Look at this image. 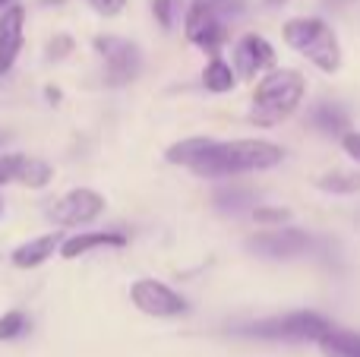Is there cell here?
Wrapping results in <instances>:
<instances>
[{
    "label": "cell",
    "mask_w": 360,
    "mask_h": 357,
    "mask_svg": "<svg viewBox=\"0 0 360 357\" xmlns=\"http://www.w3.org/2000/svg\"><path fill=\"white\" fill-rule=\"evenodd\" d=\"M285 149L272 139H231V143H215L205 149V155L193 164V174L199 177H237L253 174V171H269L281 164Z\"/></svg>",
    "instance_id": "1"
},
{
    "label": "cell",
    "mask_w": 360,
    "mask_h": 357,
    "mask_svg": "<svg viewBox=\"0 0 360 357\" xmlns=\"http://www.w3.org/2000/svg\"><path fill=\"white\" fill-rule=\"evenodd\" d=\"M307 95V79L300 70L275 67L266 76H259L253 89V105H250V120L256 126H278L300 108Z\"/></svg>",
    "instance_id": "2"
},
{
    "label": "cell",
    "mask_w": 360,
    "mask_h": 357,
    "mask_svg": "<svg viewBox=\"0 0 360 357\" xmlns=\"http://www.w3.org/2000/svg\"><path fill=\"white\" fill-rule=\"evenodd\" d=\"M288 48H294L300 57L313 63L319 73H338L342 67V44L332 25L319 16H294L281 29Z\"/></svg>",
    "instance_id": "3"
},
{
    "label": "cell",
    "mask_w": 360,
    "mask_h": 357,
    "mask_svg": "<svg viewBox=\"0 0 360 357\" xmlns=\"http://www.w3.org/2000/svg\"><path fill=\"white\" fill-rule=\"evenodd\" d=\"M243 0H193L184 16V35L199 51L215 57L228 41V19L240 16Z\"/></svg>",
    "instance_id": "4"
},
{
    "label": "cell",
    "mask_w": 360,
    "mask_h": 357,
    "mask_svg": "<svg viewBox=\"0 0 360 357\" xmlns=\"http://www.w3.org/2000/svg\"><path fill=\"white\" fill-rule=\"evenodd\" d=\"M332 323L323 313L313 310H297V313L272 316V320L250 323L243 335L250 339H266V342H319L323 332H329Z\"/></svg>",
    "instance_id": "5"
},
{
    "label": "cell",
    "mask_w": 360,
    "mask_h": 357,
    "mask_svg": "<svg viewBox=\"0 0 360 357\" xmlns=\"http://www.w3.org/2000/svg\"><path fill=\"white\" fill-rule=\"evenodd\" d=\"M95 54L101 57V79L105 86L120 89L127 82H133L143 70V54H139V44H133L130 38L120 35H98L92 41Z\"/></svg>",
    "instance_id": "6"
},
{
    "label": "cell",
    "mask_w": 360,
    "mask_h": 357,
    "mask_svg": "<svg viewBox=\"0 0 360 357\" xmlns=\"http://www.w3.org/2000/svg\"><path fill=\"white\" fill-rule=\"evenodd\" d=\"M130 301L139 313L155 316V320H171V316L186 313V301L177 294L171 285L158 278H136L130 285Z\"/></svg>",
    "instance_id": "7"
},
{
    "label": "cell",
    "mask_w": 360,
    "mask_h": 357,
    "mask_svg": "<svg viewBox=\"0 0 360 357\" xmlns=\"http://www.w3.org/2000/svg\"><path fill=\"white\" fill-rule=\"evenodd\" d=\"M101 212H105V196L89 187H76L63 193L57 202H51V219L60 228H86Z\"/></svg>",
    "instance_id": "8"
},
{
    "label": "cell",
    "mask_w": 360,
    "mask_h": 357,
    "mask_svg": "<svg viewBox=\"0 0 360 357\" xmlns=\"http://www.w3.org/2000/svg\"><path fill=\"white\" fill-rule=\"evenodd\" d=\"M275 48L266 35H256V32H247V35L237 38L234 44V70L243 79H259L269 70H275Z\"/></svg>",
    "instance_id": "9"
},
{
    "label": "cell",
    "mask_w": 360,
    "mask_h": 357,
    "mask_svg": "<svg viewBox=\"0 0 360 357\" xmlns=\"http://www.w3.org/2000/svg\"><path fill=\"white\" fill-rule=\"evenodd\" d=\"M310 247V238L300 228H275V231H262L247 240V250L266 259H291Z\"/></svg>",
    "instance_id": "10"
},
{
    "label": "cell",
    "mask_w": 360,
    "mask_h": 357,
    "mask_svg": "<svg viewBox=\"0 0 360 357\" xmlns=\"http://www.w3.org/2000/svg\"><path fill=\"white\" fill-rule=\"evenodd\" d=\"M25 41V6L10 4L0 10V76H6L16 67Z\"/></svg>",
    "instance_id": "11"
},
{
    "label": "cell",
    "mask_w": 360,
    "mask_h": 357,
    "mask_svg": "<svg viewBox=\"0 0 360 357\" xmlns=\"http://www.w3.org/2000/svg\"><path fill=\"white\" fill-rule=\"evenodd\" d=\"M108 247H127V234L120 231H79L73 238L60 240V257L63 259H79L89 257L92 250H108Z\"/></svg>",
    "instance_id": "12"
},
{
    "label": "cell",
    "mask_w": 360,
    "mask_h": 357,
    "mask_svg": "<svg viewBox=\"0 0 360 357\" xmlns=\"http://www.w3.org/2000/svg\"><path fill=\"white\" fill-rule=\"evenodd\" d=\"M60 250V234L51 231V234H41V238H32L25 244H19L16 250L10 253V263L16 269H38L41 263H48L54 253Z\"/></svg>",
    "instance_id": "13"
},
{
    "label": "cell",
    "mask_w": 360,
    "mask_h": 357,
    "mask_svg": "<svg viewBox=\"0 0 360 357\" xmlns=\"http://www.w3.org/2000/svg\"><path fill=\"white\" fill-rule=\"evenodd\" d=\"M323 357H360V335L348 329H329L319 339Z\"/></svg>",
    "instance_id": "14"
},
{
    "label": "cell",
    "mask_w": 360,
    "mask_h": 357,
    "mask_svg": "<svg viewBox=\"0 0 360 357\" xmlns=\"http://www.w3.org/2000/svg\"><path fill=\"white\" fill-rule=\"evenodd\" d=\"M202 86L209 89V92H215V95L231 92V89L237 86V70L231 67L224 57L215 54L209 63H205V70H202Z\"/></svg>",
    "instance_id": "15"
},
{
    "label": "cell",
    "mask_w": 360,
    "mask_h": 357,
    "mask_svg": "<svg viewBox=\"0 0 360 357\" xmlns=\"http://www.w3.org/2000/svg\"><path fill=\"white\" fill-rule=\"evenodd\" d=\"M310 120H313V126H316V130H323V133H342V136L348 133V126H351L348 111H345V108H338V105H329V101H323V105L313 108Z\"/></svg>",
    "instance_id": "16"
},
{
    "label": "cell",
    "mask_w": 360,
    "mask_h": 357,
    "mask_svg": "<svg viewBox=\"0 0 360 357\" xmlns=\"http://www.w3.org/2000/svg\"><path fill=\"white\" fill-rule=\"evenodd\" d=\"M212 145V139L205 136H190V139H180V143L168 145V152H165V158H168L171 164H186V168H193V164L199 162V158L205 155V149Z\"/></svg>",
    "instance_id": "17"
},
{
    "label": "cell",
    "mask_w": 360,
    "mask_h": 357,
    "mask_svg": "<svg viewBox=\"0 0 360 357\" xmlns=\"http://www.w3.org/2000/svg\"><path fill=\"white\" fill-rule=\"evenodd\" d=\"M316 187L335 196H354L360 193V174L357 171H329V174L316 177Z\"/></svg>",
    "instance_id": "18"
},
{
    "label": "cell",
    "mask_w": 360,
    "mask_h": 357,
    "mask_svg": "<svg viewBox=\"0 0 360 357\" xmlns=\"http://www.w3.org/2000/svg\"><path fill=\"white\" fill-rule=\"evenodd\" d=\"M51 181H54V168H51L48 162H41V158H29V155H25L19 183H22V187H29V190H41V187H48Z\"/></svg>",
    "instance_id": "19"
},
{
    "label": "cell",
    "mask_w": 360,
    "mask_h": 357,
    "mask_svg": "<svg viewBox=\"0 0 360 357\" xmlns=\"http://www.w3.org/2000/svg\"><path fill=\"white\" fill-rule=\"evenodd\" d=\"M215 206L221 212H240V209L253 206V193L243 187H231V190H218L215 193Z\"/></svg>",
    "instance_id": "20"
},
{
    "label": "cell",
    "mask_w": 360,
    "mask_h": 357,
    "mask_svg": "<svg viewBox=\"0 0 360 357\" xmlns=\"http://www.w3.org/2000/svg\"><path fill=\"white\" fill-rule=\"evenodd\" d=\"M25 332H29V316L22 310H10L0 316V342H16Z\"/></svg>",
    "instance_id": "21"
},
{
    "label": "cell",
    "mask_w": 360,
    "mask_h": 357,
    "mask_svg": "<svg viewBox=\"0 0 360 357\" xmlns=\"http://www.w3.org/2000/svg\"><path fill=\"white\" fill-rule=\"evenodd\" d=\"M22 164H25V155H22V152H6V155H0V187L19 183Z\"/></svg>",
    "instance_id": "22"
},
{
    "label": "cell",
    "mask_w": 360,
    "mask_h": 357,
    "mask_svg": "<svg viewBox=\"0 0 360 357\" xmlns=\"http://www.w3.org/2000/svg\"><path fill=\"white\" fill-rule=\"evenodd\" d=\"M177 10H180V0H152V16L158 19L162 29H174Z\"/></svg>",
    "instance_id": "23"
},
{
    "label": "cell",
    "mask_w": 360,
    "mask_h": 357,
    "mask_svg": "<svg viewBox=\"0 0 360 357\" xmlns=\"http://www.w3.org/2000/svg\"><path fill=\"white\" fill-rule=\"evenodd\" d=\"M253 219L259 221V225H285V221H288V209L256 206V209H253Z\"/></svg>",
    "instance_id": "24"
},
{
    "label": "cell",
    "mask_w": 360,
    "mask_h": 357,
    "mask_svg": "<svg viewBox=\"0 0 360 357\" xmlns=\"http://www.w3.org/2000/svg\"><path fill=\"white\" fill-rule=\"evenodd\" d=\"M89 6H92L98 16H120V13L127 10V4L130 0H86Z\"/></svg>",
    "instance_id": "25"
},
{
    "label": "cell",
    "mask_w": 360,
    "mask_h": 357,
    "mask_svg": "<svg viewBox=\"0 0 360 357\" xmlns=\"http://www.w3.org/2000/svg\"><path fill=\"white\" fill-rule=\"evenodd\" d=\"M70 51H73V38H67V35H57V38H51L48 41V54L51 57H67Z\"/></svg>",
    "instance_id": "26"
},
{
    "label": "cell",
    "mask_w": 360,
    "mask_h": 357,
    "mask_svg": "<svg viewBox=\"0 0 360 357\" xmlns=\"http://www.w3.org/2000/svg\"><path fill=\"white\" fill-rule=\"evenodd\" d=\"M342 149L348 152L351 162L360 164V133H345V136H342Z\"/></svg>",
    "instance_id": "27"
},
{
    "label": "cell",
    "mask_w": 360,
    "mask_h": 357,
    "mask_svg": "<svg viewBox=\"0 0 360 357\" xmlns=\"http://www.w3.org/2000/svg\"><path fill=\"white\" fill-rule=\"evenodd\" d=\"M13 4V0H0V10H6V6H10Z\"/></svg>",
    "instance_id": "28"
},
{
    "label": "cell",
    "mask_w": 360,
    "mask_h": 357,
    "mask_svg": "<svg viewBox=\"0 0 360 357\" xmlns=\"http://www.w3.org/2000/svg\"><path fill=\"white\" fill-rule=\"evenodd\" d=\"M326 4H329V6H342V0H326Z\"/></svg>",
    "instance_id": "29"
},
{
    "label": "cell",
    "mask_w": 360,
    "mask_h": 357,
    "mask_svg": "<svg viewBox=\"0 0 360 357\" xmlns=\"http://www.w3.org/2000/svg\"><path fill=\"white\" fill-rule=\"evenodd\" d=\"M4 143H6V133H4V130H0V145H4Z\"/></svg>",
    "instance_id": "30"
},
{
    "label": "cell",
    "mask_w": 360,
    "mask_h": 357,
    "mask_svg": "<svg viewBox=\"0 0 360 357\" xmlns=\"http://www.w3.org/2000/svg\"><path fill=\"white\" fill-rule=\"evenodd\" d=\"M269 4H285V0H269Z\"/></svg>",
    "instance_id": "31"
},
{
    "label": "cell",
    "mask_w": 360,
    "mask_h": 357,
    "mask_svg": "<svg viewBox=\"0 0 360 357\" xmlns=\"http://www.w3.org/2000/svg\"><path fill=\"white\" fill-rule=\"evenodd\" d=\"M0 215H4V202H0Z\"/></svg>",
    "instance_id": "32"
},
{
    "label": "cell",
    "mask_w": 360,
    "mask_h": 357,
    "mask_svg": "<svg viewBox=\"0 0 360 357\" xmlns=\"http://www.w3.org/2000/svg\"><path fill=\"white\" fill-rule=\"evenodd\" d=\"M54 4H60V0H54Z\"/></svg>",
    "instance_id": "33"
}]
</instances>
